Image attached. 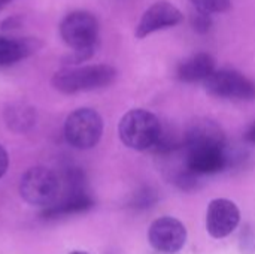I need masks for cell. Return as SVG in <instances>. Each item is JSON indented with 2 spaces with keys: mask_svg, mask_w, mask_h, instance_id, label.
I'll list each match as a JSON object with an SVG mask.
<instances>
[{
  "mask_svg": "<svg viewBox=\"0 0 255 254\" xmlns=\"http://www.w3.org/2000/svg\"><path fill=\"white\" fill-rule=\"evenodd\" d=\"M117 78V70L108 64L66 67L54 73L52 85L66 94L108 87Z\"/></svg>",
  "mask_w": 255,
  "mask_h": 254,
  "instance_id": "1",
  "label": "cell"
},
{
  "mask_svg": "<svg viewBox=\"0 0 255 254\" xmlns=\"http://www.w3.org/2000/svg\"><path fill=\"white\" fill-rule=\"evenodd\" d=\"M160 120L149 111L133 109L120 121V138L124 145L131 150L143 151L154 148L161 135Z\"/></svg>",
  "mask_w": 255,
  "mask_h": 254,
  "instance_id": "2",
  "label": "cell"
},
{
  "mask_svg": "<svg viewBox=\"0 0 255 254\" xmlns=\"http://www.w3.org/2000/svg\"><path fill=\"white\" fill-rule=\"evenodd\" d=\"M61 192L60 177L51 169L36 166L28 169L19 184V193L25 202L37 207H52Z\"/></svg>",
  "mask_w": 255,
  "mask_h": 254,
  "instance_id": "3",
  "label": "cell"
},
{
  "mask_svg": "<svg viewBox=\"0 0 255 254\" xmlns=\"http://www.w3.org/2000/svg\"><path fill=\"white\" fill-rule=\"evenodd\" d=\"M60 34L73 51L94 52L99 37V21L87 10H73L63 18Z\"/></svg>",
  "mask_w": 255,
  "mask_h": 254,
  "instance_id": "4",
  "label": "cell"
},
{
  "mask_svg": "<svg viewBox=\"0 0 255 254\" xmlns=\"http://www.w3.org/2000/svg\"><path fill=\"white\" fill-rule=\"evenodd\" d=\"M102 133V117L90 108H79L73 111L64 124V136L67 142L78 150L93 148L100 141Z\"/></svg>",
  "mask_w": 255,
  "mask_h": 254,
  "instance_id": "5",
  "label": "cell"
},
{
  "mask_svg": "<svg viewBox=\"0 0 255 254\" xmlns=\"http://www.w3.org/2000/svg\"><path fill=\"white\" fill-rule=\"evenodd\" d=\"M203 84L206 91L217 97L238 100L255 99V82L236 70H215Z\"/></svg>",
  "mask_w": 255,
  "mask_h": 254,
  "instance_id": "6",
  "label": "cell"
},
{
  "mask_svg": "<svg viewBox=\"0 0 255 254\" xmlns=\"http://www.w3.org/2000/svg\"><path fill=\"white\" fill-rule=\"evenodd\" d=\"M149 244L161 253H176L187 241L185 226L173 217H161L149 226Z\"/></svg>",
  "mask_w": 255,
  "mask_h": 254,
  "instance_id": "7",
  "label": "cell"
},
{
  "mask_svg": "<svg viewBox=\"0 0 255 254\" xmlns=\"http://www.w3.org/2000/svg\"><path fill=\"white\" fill-rule=\"evenodd\" d=\"M182 21L184 15L175 4L169 1H157L152 6H149L142 15L134 30V36L137 39H143L158 30L175 27Z\"/></svg>",
  "mask_w": 255,
  "mask_h": 254,
  "instance_id": "8",
  "label": "cell"
},
{
  "mask_svg": "<svg viewBox=\"0 0 255 254\" xmlns=\"http://www.w3.org/2000/svg\"><path fill=\"white\" fill-rule=\"evenodd\" d=\"M241 213L235 202L229 199H214L206 213V228L211 237L226 238L239 225Z\"/></svg>",
  "mask_w": 255,
  "mask_h": 254,
  "instance_id": "9",
  "label": "cell"
},
{
  "mask_svg": "<svg viewBox=\"0 0 255 254\" xmlns=\"http://www.w3.org/2000/svg\"><path fill=\"white\" fill-rule=\"evenodd\" d=\"M185 151L224 150V133L214 121H196L185 135Z\"/></svg>",
  "mask_w": 255,
  "mask_h": 254,
  "instance_id": "10",
  "label": "cell"
},
{
  "mask_svg": "<svg viewBox=\"0 0 255 254\" xmlns=\"http://www.w3.org/2000/svg\"><path fill=\"white\" fill-rule=\"evenodd\" d=\"M185 163L196 175L217 174L227 166L224 150H194L185 151Z\"/></svg>",
  "mask_w": 255,
  "mask_h": 254,
  "instance_id": "11",
  "label": "cell"
},
{
  "mask_svg": "<svg viewBox=\"0 0 255 254\" xmlns=\"http://www.w3.org/2000/svg\"><path fill=\"white\" fill-rule=\"evenodd\" d=\"M215 60L206 52H199L178 67V78L184 82H205L215 72Z\"/></svg>",
  "mask_w": 255,
  "mask_h": 254,
  "instance_id": "12",
  "label": "cell"
},
{
  "mask_svg": "<svg viewBox=\"0 0 255 254\" xmlns=\"http://www.w3.org/2000/svg\"><path fill=\"white\" fill-rule=\"evenodd\" d=\"M37 45L34 39H15L0 34V66H9L28 57Z\"/></svg>",
  "mask_w": 255,
  "mask_h": 254,
  "instance_id": "13",
  "label": "cell"
},
{
  "mask_svg": "<svg viewBox=\"0 0 255 254\" xmlns=\"http://www.w3.org/2000/svg\"><path fill=\"white\" fill-rule=\"evenodd\" d=\"M193 6L206 13H221L230 9L232 0H190Z\"/></svg>",
  "mask_w": 255,
  "mask_h": 254,
  "instance_id": "14",
  "label": "cell"
},
{
  "mask_svg": "<svg viewBox=\"0 0 255 254\" xmlns=\"http://www.w3.org/2000/svg\"><path fill=\"white\" fill-rule=\"evenodd\" d=\"M191 25L196 31L199 33H206L211 30L212 27V19H211V13H206L203 10H199L196 9L193 13H191Z\"/></svg>",
  "mask_w": 255,
  "mask_h": 254,
  "instance_id": "15",
  "label": "cell"
},
{
  "mask_svg": "<svg viewBox=\"0 0 255 254\" xmlns=\"http://www.w3.org/2000/svg\"><path fill=\"white\" fill-rule=\"evenodd\" d=\"M154 202H155V195H154L149 189H146V190H143L142 193L137 195L136 205H137V207H149V205L154 204Z\"/></svg>",
  "mask_w": 255,
  "mask_h": 254,
  "instance_id": "16",
  "label": "cell"
},
{
  "mask_svg": "<svg viewBox=\"0 0 255 254\" xmlns=\"http://www.w3.org/2000/svg\"><path fill=\"white\" fill-rule=\"evenodd\" d=\"M7 163H9V159H7V153L4 151V148L0 145V178L4 175L6 169H7Z\"/></svg>",
  "mask_w": 255,
  "mask_h": 254,
  "instance_id": "17",
  "label": "cell"
},
{
  "mask_svg": "<svg viewBox=\"0 0 255 254\" xmlns=\"http://www.w3.org/2000/svg\"><path fill=\"white\" fill-rule=\"evenodd\" d=\"M245 138H247V141H250V142H254L255 144V124L247 132V135H245Z\"/></svg>",
  "mask_w": 255,
  "mask_h": 254,
  "instance_id": "18",
  "label": "cell"
},
{
  "mask_svg": "<svg viewBox=\"0 0 255 254\" xmlns=\"http://www.w3.org/2000/svg\"><path fill=\"white\" fill-rule=\"evenodd\" d=\"M10 1H13V0H0V10H1L6 4H9Z\"/></svg>",
  "mask_w": 255,
  "mask_h": 254,
  "instance_id": "19",
  "label": "cell"
},
{
  "mask_svg": "<svg viewBox=\"0 0 255 254\" xmlns=\"http://www.w3.org/2000/svg\"><path fill=\"white\" fill-rule=\"evenodd\" d=\"M69 254H88V253H85V252H72V253H69Z\"/></svg>",
  "mask_w": 255,
  "mask_h": 254,
  "instance_id": "20",
  "label": "cell"
}]
</instances>
